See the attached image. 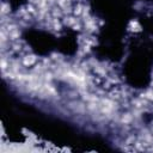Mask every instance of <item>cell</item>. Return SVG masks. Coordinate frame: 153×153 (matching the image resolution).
<instances>
[{
    "label": "cell",
    "instance_id": "cell-1",
    "mask_svg": "<svg viewBox=\"0 0 153 153\" xmlns=\"http://www.w3.org/2000/svg\"><path fill=\"white\" fill-rule=\"evenodd\" d=\"M36 62H37V56L33 55V54H26L22 57V65L25 66V67L33 66Z\"/></svg>",
    "mask_w": 153,
    "mask_h": 153
},
{
    "label": "cell",
    "instance_id": "cell-4",
    "mask_svg": "<svg viewBox=\"0 0 153 153\" xmlns=\"http://www.w3.org/2000/svg\"><path fill=\"white\" fill-rule=\"evenodd\" d=\"M63 23L67 25V26H73V25H75L76 23H79V19H76L75 17H72V16H67L66 18H65V20H63Z\"/></svg>",
    "mask_w": 153,
    "mask_h": 153
},
{
    "label": "cell",
    "instance_id": "cell-5",
    "mask_svg": "<svg viewBox=\"0 0 153 153\" xmlns=\"http://www.w3.org/2000/svg\"><path fill=\"white\" fill-rule=\"evenodd\" d=\"M84 8H85V6H84L82 4H78V5L74 7V10H73V14H74V16H81L82 12H84Z\"/></svg>",
    "mask_w": 153,
    "mask_h": 153
},
{
    "label": "cell",
    "instance_id": "cell-6",
    "mask_svg": "<svg viewBox=\"0 0 153 153\" xmlns=\"http://www.w3.org/2000/svg\"><path fill=\"white\" fill-rule=\"evenodd\" d=\"M10 5L7 4V2H5V1H2L1 2V16H7L8 13H10Z\"/></svg>",
    "mask_w": 153,
    "mask_h": 153
},
{
    "label": "cell",
    "instance_id": "cell-3",
    "mask_svg": "<svg viewBox=\"0 0 153 153\" xmlns=\"http://www.w3.org/2000/svg\"><path fill=\"white\" fill-rule=\"evenodd\" d=\"M128 30L134 31V32H139V31H141V26L136 20H130L129 25H128Z\"/></svg>",
    "mask_w": 153,
    "mask_h": 153
},
{
    "label": "cell",
    "instance_id": "cell-2",
    "mask_svg": "<svg viewBox=\"0 0 153 153\" xmlns=\"http://www.w3.org/2000/svg\"><path fill=\"white\" fill-rule=\"evenodd\" d=\"M134 120H135V118H134V115L130 114V112L123 114V115H121V117H120V122H121L122 124H130Z\"/></svg>",
    "mask_w": 153,
    "mask_h": 153
}]
</instances>
